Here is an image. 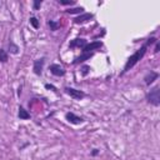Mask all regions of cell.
<instances>
[{
	"instance_id": "cell-3",
	"label": "cell",
	"mask_w": 160,
	"mask_h": 160,
	"mask_svg": "<svg viewBox=\"0 0 160 160\" xmlns=\"http://www.w3.org/2000/svg\"><path fill=\"white\" fill-rule=\"evenodd\" d=\"M64 92L66 95H69L70 98H72L74 100H82L86 96V94L82 90H78V89H74V88H70V86H65Z\"/></svg>"
},
{
	"instance_id": "cell-18",
	"label": "cell",
	"mask_w": 160,
	"mask_h": 160,
	"mask_svg": "<svg viewBox=\"0 0 160 160\" xmlns=\"http://www.w3.org/2000/svg\"><path fill=\"white\" fill-rule=\"evenodd\" d=\"M58 2L60 5H64V6H71V5H75V0H58Z\"/></svg>"
},
{
	"instance_id": "cell-4",
	"label": "cell",
	"mask_w": 160,
	"mask_h": 160,
	"mask_svg": "<svg viewBox=\"0 0 160 160\" xmlns=\"http://www.w3.org/2000/svg\"><path fill=\"white\" fill-rule=\"evenodd\" d=\"M102 41H100V40H98V41H91V42H88L82 49H81V52H95L96 50H99V49H101L102 48Z\"/></svg>"
},
{
	"instance_id": "cell-7",
	"label": "cell",
	"mask_w": 160,
	"mask_h": 160,
	"mask_svg": "<svg viewBox=\"0 0 160 160\" xmlns=\"http://www.w3.org/2000/svg\"><path fill=\"white\" fill-rule=\"evenodd\" d=\"M159 79V72H156V71H154V70H150L149 72H146L145 74V76H144V84L146 85V86H150L155 80H158Z\"/></svg>"
},
{
	"instance_id": "cell-9",
	"label": "cell",
	"mask_w": 160,
	"mask_h": 160,
	"mask_svg": "<svg viewBox=\"0 0 160 160\" xmlns=\"http://www.w3.org/2000/svg\"><path fill=\"white\" fill-rule=\"evenodd\" d=\"M86 44H88V41H86L84 38H75V39H72V40L69 42V48H70V49H75V48L82 49Z\"/></svg>"
},
{
	"instance_id": "cell-16",
	"label": "cell",
	"mask_w": 160,
	"mask_h": 160,
	"mask_svg": "<svg viewBox=\"0 0 160 160\" xmlns=\"http://www.w3.org/2000/svg\"><path fill=\"white\" fill-rule=\"evenodd\" d=\"M9 60V52L5 49H0V62L5 64Z\"/></svg>"
},
{
	"instance_id": "cell-6",
	"label": "cell",
	"mask_w": 160,
	"mask_h": 160,
	"mask_svg": "<svg viewBox=\"0 0 160 160\" xmlns=\"http://www.w3.org/2000/svg\"><path fill=\"white\" fill-rule=\"evenodd\" d=\"M65 119H66L70 124H74V125H80V124H82V122L85 121L81 116L74 114L72 111H68V112L65 114Z\"/></svg>"
},
{
	"instance_id": "cell-2",
	"label": "cell",
	"mask_w": 160,
	"mask_h": 160,
	"mask_svg": "<svg viewBox=\"0 0 160 160\" xmlns=\"http://www.w3.org/2000/svg\"><path fill=\"white\" fill-rule=\"evenodd\" d=\"M146 101L152 105V106H159L160 105V86L155 85L152 89H150V91L146 92Z\"/></svg>"
},
{
	"instance_id": "cell-1",
	"label": "cell",
	"mask_w": 160,
	"mask_h": 160,
	"mask_svg": "<svg viewBox=\"0 0 160 160\" xmlns=\"http://www.w3.org/2000/svg\"><path fill=\"white\" fill-rule=\"evenodd\" d=\"M158 41V38H155V36H151V38H149V39H146V41L141 45V48L140 49H138L128 60H126V62H125V65H124V69H122V72L121 74H125V72H128L130 69H132L142 58H144V55L146 54V51H148V49L152 45V44H155Z\"/></svg>"
},
{
	"instance_id": "cell-10",
	"label": "cell",
	"mask_w": 160,
	"mask_h": 160,
	"mask_svg": "<svg viewBox=\"0 0 160 160\" xmlns=\"http://www.w3.org/2000/svg\"><path fill=\"white\" fill-rule=\"evenodd\" d=\"M92 18H94V14H91V12H82V14L78 15V16L74 19V22L78 24V25H79V24H84V22L91 20Z\"/></svg>"
},
{
	"instance_id": "cell-17",
	"label": "cell",
	"mask_w": 160,
	"mask_h": 160,
	"mask_svg": "<svg viewBox=\"0 0 160 160\" xmlns=\"http://www.w3.org/2000/svg\"><path fill=\"white\" fill-rule=\"evenodd\" d=\"M29 22H30V25L34 28V29H39V26H40V22H39V20H38V18L36 16H30V19H29Z\"/></svg>"
},
{
	"instance_id": "cell-13",
	"label": "cell",
	"mask_w": 160,
	"mask_h": 160,
	"mask_svg": "<svg viewBox=\"0 0 160 160\" xmlns=\"http://www.w3.org/2000/svg\"><path fill=\"white\" fill-rule=\"evenodd\" d=\"M9 51H10V54H12V55H16V54H19V46L14 42V41H9Z\"/></svg>"
},
{
	"instance_id": "cell-14",
	"label": "cell",
	"mask_w": 160,
	"mask_h": 160,
	"mask_svg": "<svg viewBox=\"0 0 160 160\" xmlns=\"http://www.w3.org/2000/svg\"><path fill=\"white\" fill-rule=\"evenodd\" d=\"M66 12H68V14H78V15H80V14H82V12H84V8H81V6L69 8V9L66 10Z\"/></svg>"
},
{
	"instance_id": "cell-23",
	"label": "cell",
	"mask_w": 160,
	"mask_h": 160,
	"mask_svg": "<svg viewBox=\"0 0 160 160\" xmlns=\"http://www.w3.org/2000/svg\"><path fill=\"white\" fill-rule=\"evenodd\" d=\"M160 50V44H159V40L155 42V48H154V52H159Z\"/></svg>"
},
{
	"instance_id": "cell-8",
	"label": "cell",
	"mask_w": 160,
	"mask_h": 160,
	"mask_svg": "<svg viewBox=\"0 0 160 160\" xmlns=\"http://www.w3.org/2000/svg\"><path fill=\"white\" fill-rule=\"evenodd\" d=\"M49 70H50V72L54 75V76H58V78H60V76H64L65 75V69L61 66V65H59V64H51L50 66H49Z\"/></svg>"
},
{
	"instance_id": "cell-11",
	"label": "cell",
	"mask_w": 160,
	"mask_h": 160,
	"mask_svg": "<svg viewBox=\"0 0 160 160\" xmlns=\"http://www.w3.org/2000/svg\"><path fill=\"white\" fill-rule=\"evenodd\" d=\"M92 52H81L78 58H75V60L72 61V64L74 65H79V64H82L84 61H86V60H89L90 58H92Z\"/></svg>"
},
{
	"instance_id": "cell-15",
	"label": "cell",
	"mask_w": 160,
	"mask_h": 160,
	"mask_svg": "<svg viewBox=\"0 0 160 160\" xmlns=\"http://www.w3.org/2000/svg\"><path fill=\"white\" fill-rule=\"evenodd\" d=\"M48 25H49L51 31H56L60 28V22L56 21V20H48Z\"/></svg>"
},
{
	"instance_id": "cell-22",
	"label": "cell",
	"mask_w": 160,
	"mask_h": 160,
	"mask_svg": "<svg viewBox=\"0 0 160 160\" xmlns=\"http://www.w3.org/2000/svg\"><path fill=\"white\" fill-rule=\"evenodd\" d=\"M99 154H100V149H92L91 152H90L91 156H96V155H99Z\"/></svg>"
},
{
	"instance_id": "cell-19",
	"label": "cell",
	"mask_w": 160,
	"mask_h": 160,
	"mask_svg": "<svg viewBox=\"0 0 160 160\" xmlns=\"http://www.w3.org/2000/svg\"><path fill=\"white\" fill-rule=\"evenodd\" d=\"M90 70H91V68H90L89 65H82L81 69H80V72H81L82 76H86V75L90 72Z\"/></svg>"
},
{
	"instance_id": "cell-20",
	"label": "cell",
	"mask_w": 160,
	"mask_h": 160,
	"mask_svg": "<svg viewBox=\"0 0 160 160\" xmlns=\"http://www.w3.org/2000/svg\"><path fill=\"white\" fill-rule=\"evenodd\" d=\"M41 4H42L41 0H34L32 1V10H39L40 6H41Z\"/></svg>"
},
{
	"instance_id": "cell-12",
	"label": "cell",
	"mask_w": 160,
	"mask_h": 160,
	"mask_svg": "<svg viewBox=\"0 0 160 160\" xmlns=\"http://www.w3.org/2000/svg\"><path fill=\"white\" fill-rule=\"evenodd\" d=\"M18 118L20 119V120H29L30 118H31V115H30V112L24 108V106H19V111H18Z\"/></svg>"
},
{
	"instance_id": "cell-5",
	"label": "cell",
	"mask_w": 160,
	"mask_h": 160,
	"mask_svg": "<svg viewBox=\"0 0 160 160\" xmlns=\"http://www.w3.org/2000/svg\"><path fill=\"white\" fill-rule=\"evenodd\" d=\"M45 60H46L45 56L34 60V64H32V71H34L35 75H38V76H41V75H42V70H44V65H45Z\"/></svg>"
},
{
	"instance_id": "cell-21",
	"label": "cell",
	"mask_w": 160,
	"mask_h": 160,
	"mask_svg": "<svg viewBox=\"0 0 160 160\" xmlns=\"http://www.w3.org/2000/svg\"><path fill=\"white\" fill-rule=\"evenodd\" d=\"M45 89H48V90H52V91H58V89L54 86V85H51V84H45Z\"/></svg>"
}]
</instances>
